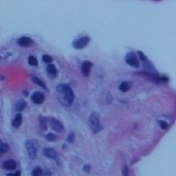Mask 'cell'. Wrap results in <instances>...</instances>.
Listing matches in <instances>:
<instances>
[{"mask_svg":"<svg viewBox=\"0 0 176 176\" xmlns=\"http://www.w3.org/2000/svg\"><path fill=\"white\" fill-rule=\"evenodd\" d=\"M57 92L61 96L62 101H64L66 105H72L74 99V95L72 92V88L70 86L66 85V84H60L59 86H57Z\"/></svg>","mask_w":176,"mask_h":176,"instance_id":"cell-1","label":"cell"},{"mask_svg":"<svg viewBox=\"0 0 176 176\" xmlns=\"http://www.w3.org/2000/svg\"><path fill=\"white\" fill-rule=\"evenodd\" d=\"M89 124H90V127L92 128L94 133H97V132H99L102 129V126L100 124V116L97 113H93L90 116Z\"/></svg>","mask_w":176,"mask_h":176,"instance_id":"cell-2","label":"cell"},{"mask_svg":"<svg viewBox=\"0 0 176 176\" xmlns=\"http://www.w3.org/2000/svg\"><path fill=\"white\" fill-rule=\"evenodd\" d=\"M39 146L38 142L34 140H29L26 142V148L29 152V155L31 159H35L36 157V152H37V148Z\"/></svg>","mask_w":176,"mask_h":176,"instance_id":"cell-3","label":"cell"},{"mask_svg":"<svg viewBox=\"0 0 176 176\" xmlns=\"http://www.w3.org/2000/svg\"><path fill=\"white\" fill-rule=\"evenodd\" d=\"M125 62H126L127 65L131 66V67H134V68H138L140 66L139 64V61H138V58L133 52H129V53L126 54L125 56Z\"/></svg>","mask_w":176,"mask_h":176,"instance_id":"cell-4","label":"cell"},{"mask_svg":"<svg viewBox=\"0 0 176 176\" xmlns=\"http://www.w3.org/2000/svg\"><path fill=\"white\" fill-rule=\"evenodd\" d=\"M89 42V37L88 36H82V37H79L78 39H76L72 43V46L75 49H83L84 47H86V45L88 44Z\"/></svg>","mask_w":176,"mask_h":176,"instance_id":"cell-5","label":"cell"},{"mask_svg":"<svg viewBox=\"0 0 176 176\" xmlns=\"http://www.w3.org/2000/svg\"><path fill=\"white\" fill-rule=\"evenodd\" d=\"M43 155H44L46 157H49V159H55V161H59L58 159V154L54 149H51V148H46V149L43 150Z\"/></svg>","mask_w":176,"mask_h":176,"instance_id":"cell-6","label":"cell"},{"mask_svg":"<svg viewBox=\"0 0 176 176\" xmlns=\"http://www.w3.org/2000/svg\"><path fill=\"white\" fill-rule=\"evenodd\" d=\"M31 100H33V102L35 103V104H41V103L45 100V96L42 92L36 91V92H34L33 96H31Z\"/></svg>","mask_w":176,"mask_h":176,"instance_id":"cell-7","label":"cell"},{"mask_svg":"<svg viewBox=\"0 0 176 176\" xmlns=\"http://www.w3.org/2000/svg\"><path fill=\"white\" fill-rule=\"evenodd\" d=\"M50 125H51V127L55 130V131L62 132L64 130V126H63V124H62V122H59L58 120H55V118H51V120H50Z\"/></svg>","mask_w":176,"mask_h":176,"instance_id":"cell-8","label":"cell"},{"mask_svg":"<svg viewBox=\"0 0 176 176\" xmlns=\"http://www.w3.org/2000/svg\"><path fill=\"white\" fill-rule=\"evenodd\" d=\"M18 44H19L21 47H29L33 44V40L29 37L23 36V37H21L20 39L18 40Z\"/></svg>","mask_w":176,"mask_h":176,"instance_id":"cell-9","label":"cell"},{"mask_svg":"<svg viewBox=\"0 0 176 176\" xmlns=\"http://www.w3.org/2000/svg\"><path fill=\"white\" fill-rule=\"evenodd\" d=\"M3 167L8 170H14L17 167V163H16V161H13V159H8V161H6L5 163H3Z\"/></svg>","mask_w":176,"mask_h":176,"instance_id":"cell-10","label":"cell"},{"mask_svg":"<svg viewBox=\"0 0 176 176\" xmlns=\"http://www.w3.org/2000/svg\"><path fill=\"white\" fill-rule=\"evenodd\" d=\"M90 70H91V63L90 62H88V61L84 62V63L82 64V67H81L82 74L87 76V75L90 74Z\"/></svg>","mask_w":176,"mask_h":176,"instance_id":"cell-11","label":"cell"},{"mask_svg":"<svg viewBox=\"0 0 176 176\" xmlns=\"http://www.w3.org/2000/svg\"><path fill=\"white\" fill-rule=\"evenodd\" d=\"M132 86V83L131 82H128V81H124L122 82V83H120V90L122 91V92H126L127 90H129L130 88H131Z\"/></svg>","mask_w":176,"mask_h":176,"instance_id":"cell-12","label":"cell"},{"mask_svg":"<svg viewBox=\"0 0 176 176\" xmlns=\"http://www.w3.org/2000/svg\"><path fill=\"white\" fill-rule=\"evenodd\" d=\"M47 74L50 75L51 77H56L57 75V68L54 65H49L47 67Z\"/></svg>","mask_w":176,"mask_h":176,"instance_id":"cell-13","label":"cell"},{"mask_svg":"<svg viewBox=\"0 0 176 176\" xmlns=\"http://www.w3.org/2000/svg\"><path fill=\"white\" fill-rule=\"evenodd\" d=\"M22 120H23L22 115H21V114H18V115H16L15 118H14L12 125L14 127H19L21 125V123H22Z\"/></svg>","mask_w":176,"mask_h":176,"instance_id":"cell-14","label":"cell"},{"mask_svg":"<svg viewBox=\"0 0 176 176\" xmlns=\"http://www.w3.org/2000/svg\"><path fill=\"white\" fill-rule=\"evenodd\" d=\"M25 108H26V102L24 100H19L17 103H16V110L18 112H21L23 111Z\"/></svg>","mask_w":176,"mask_h":176,"instance_id":"cell-15","label":"cell"},{"mask_svg":"<svg viewBox=\"0 0 176 176\" xmlns=\"http://www.w3.org/2000/svg\"><path fill=\"white\" fill-rule=\"evenodd\" d=\"M10 149L8 144L6 143H2L0 142V154H4V153H7Z\"/></svg>","mask_w":176,"mask_h":176,"instance_id":"cell-16","label":"cell"},{"mask_svg":"<svg viewBox=\"0 0 176 176\" xmlns=\"http://www.w3.org/2000/svg\"><path fill=\"white\" fill-rule=\"evenodd\" d=\"M39 122H40V128L42 130H46L47 129V120H46V118H43V116H40Z\"/></svg>","mask_w":176,"mask_h":176,"instance_id":"cell-17","label":"cell"},{"mask_svg":"<svg viewBox=\"0 0 176 176\" xmlns=\"http://www.w3.org/2000/svg\"><path fill=\"white\" fill-rule=\"evenodd\" d=\"M31 80H33L35 84H38L39 86H41V87H43L44 89H47L46 88V85H45V83L43 81H41L40 79H38L37 77H34V76H31Z\"/></svg>","mask_w":176,"mask_h":176,"instance_id":"cell-18","label":"cell"},{"mask_svg":"<svg viewBox=\"0 0 176 176\" xmlns=\"http://www.w3.org/2000/svg\"><path fill=\"white\" fill-rule=\"evenodd\" d=\"M46 139H47V141H49V142H54V141L57 139V136L53 133H48L46 135Z\"/></svg>","mask_w":176,"mask_h":176,"instance_id":"cell-19","label":"cell"},{"mask_svg":"<svg viewBox=\"0 0 176 176\" xmlns=\"http://www.w3.org/2000/svg\"><path fill=\"white\" fill-rule=\"evenodd\" d=\"M31 174H33V176H40L42 174V169L40 167H35Z\"/></svg>","mask_w":176,"mask_h":176,"instance_id":"cell-20","label":"cell"},{"mask_svg":"<svg viewBox=\"0 0 176 176\" xmlns=\"http://www.w3.org/2000/svg\"><path fill=\"white\" fill-rule=\"evenodd\" d=\"M29 64L31 66H37V60H36L35 57L31 56L29 58Z\"/></svg>","mask_w":176,"mask_h":176,"instance_id":"cell-21","label":"cell"},{"mask_svg":"<svg viewBox=\"0 0 176 176\" xmlns=\"http://www.w3.org/2000/svg\"><path fill=\"white\" fill-rule=\"evenodd\" d=\"M42 60L43 62H45V63H51L52 58L50 56H48V55H44V56H42Z\"/></svg>","mask_w":176,"mask_h":176,"instance_id":"cell-22","label":"cell"},{"mask_svg":"<svg viewBox=\"0 0 176 176\" xmlns=\"http://www.w3.org/2000/svg\"><path fill=\"white\" fill-rule=\"evenodd\" d=\"M74 141V132H70V135L68 137V143H72Z\"/></svg>","mask_w":176,"mask_h":176,"instance_id":"cell-23","label":"cell"},{"mask_svg":"<svg viewBox=\"0 0 176 176\" xmlns=\"http://www.w3.org/2000/svg\"><path fill=\"white\" fill-rule=\"evenodd\" d=\"M122 175H123V176H128V168H127V166H126V165L123 166Z\"/></svg>","mask_w":176,"mask_h":176,"instance_id":"cell-24","label":"cell"},{"mask_svg":"<svg viewBox=\"0 0 176 176\" xmlns=\"http://www.w3.org/2000/svg\"><path fill=\"white\" fill-rule=\"evenodd\" d=\"M159 125H161V128H163V129H166L168 127V124L166 122H159Z\"/></svg>","mask_w":176,"mask_h":176,"instance_id":"cell-25","label":"cell"},{"mask_svg":"<svg viewBox=\"0 0 176 176\" xmlns=\"http://www.w3.org/2000/svg\"><path fill=\"white\" fill-rule=\"evenodd\" d=\"M138 54H139V56H140L141 60H142L144 63H145V62H147V58H146V56H144V54L142 53V52H138Z\"/></svg>","mask_w":176,"mask_h":176,"instance_id":"cell-26","label":"cell"},{"mask_svg":"<svg viewBox=\"0 0 176 176\" xmlns=\"http://www.w3.org/2000/svg\"><path fill=\"white\" fill-rule=\"evenodd\" d=\"M42 173H43V176H52V172L50 170H48V169L44 170Z\"/></svg>","mask_w":176,"mask_h":176,"instance_id":"cell-27","label":"cell"},{"mask_svg":"<svg viewBox=\"0 0 176 176\" xmlns=\"http://www.w3.org/2000/svg\"><path fill=\"white\" fill-rule=\"evenodd\" d=\"M20 175H21L20 171H17L16 173H9V174H7V176H20Z\"/></svg>","mask_w":176,"mask_h":176,"instance_id":"cell-28","label":"cell"},{"mask_svg":"<svg viewBox=\"0 0 176 176\" xmlns=\"http://www.w3.org/2000/svg\"><path fill=\"white\" fill-rule=\"evenodd\" d=\"M84 170H85V172H89L91 169V166L90 165H84Z\"/></svg>","mask_w":176,"mask_h":176,"instance_id":"cell-29","label":"cell"},{"mask_svg":"<svg viewBox=\"0 0 176 176\" xmlns=\"http://www.w3.org/2000/svg\"><path fill=\"white\" fill-rule=\"evenodd\" d=\"M0 59H1V58H0Z\"/></svg>","mask_w":176,"mask_h":176,"instance_id":"cell-30","label":"cell"}]
</instances>
